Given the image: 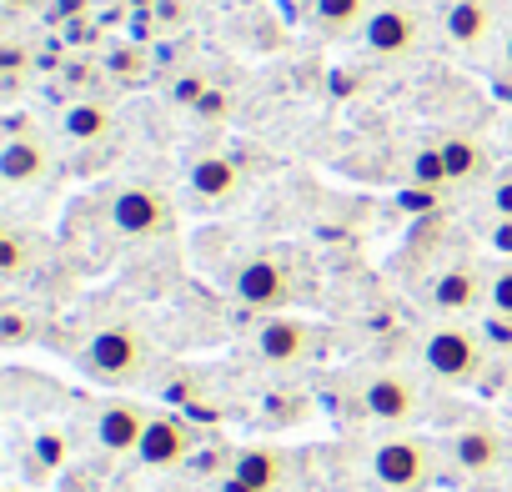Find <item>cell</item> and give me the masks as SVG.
<instances>
[{"label": "cell", "instance_id": "23", "mask_svg": "<svg viewBox=\"0 0 512 492\" xmlns=\"http://www.w3.org/2000/svg\"><path fill=\"white\" fill-rule=\"evenodd\" d=\"M487 312H497V317L512 322V262H502V267L487 277Z\"/></svg>", "mask_w": 512, "mask_h": 492}, {"label": "cell", "instance_id": "21", "mask_svg": "<svg viewBox=\"0 0 512 492\" xmlns=\"http://www.w3.org/2000/svg\"><path fill=\"white\" fill-rule=\"evenodd\" d=\"M412 186L417 191H447L452 186V176H447V161H442V146L432 141V146H417L412 151Z\"/></svg>", "mask_w": 512, "mask_h": 492}, {"label": "cell", "instance_id": "32", "mask_svg": "<svg viewBox=\"0 0 512 492\" xmlns=\"http://www.w3.org/2000/svg\"><path fill=\"white\" fill-rule=\"evenodd\" d=\"M502 66H507V76H512V31H507V41H502Z\"/></svg>", "mask_w": 512, "mask_h": 492}, {"label": "cell", "instance_id": "15", "mask_svg": "<svg viewBox=\"0 0 512 492\" xmlns=\"http://www.w3.org/2000/svg\"><path fill=\"white\" fill-rule=\"evenodd\" d=\"M226 472L241 477V482H251L256 492H282L287 477H292V462H287L282 447H241Z\"/></svg>", "mask_w": 512, "mask_h": 492}, {"label": "cell", "instance_id": "3", "mask_svg": "<svg viewBox=\"0 0 512 492\" xmlns=\"http://www.w3.org/2000/svg\"><path fill=\"white\" fill-rule=\"evenodd\" d=\"M372 477L382 492H422L437 477V447L422 437H387L372 447Z\"/></svg>", "mask_w": 512, "mask_h": 492}, {"label": "cell", "instance_id": "16", "mask_svg": "<svg viewBox=\"0 0 512 492\" xmlns=\"http://www.w3.org/2000/svg\"><path fill=\"white\" fill-rule=\"evenodd\" d=\"M437 146H442V161H447V176H452V186H472V181H487V176H497V171H492V156H487V146H482L477 136L447 131Z\"/></svg>", "mask_w": 512, "mask_h": 492}, {"label": "cell", "instance_id": "10", "mask_svg": "<svg viewBox=\"0 0 512 492\" xmlns=\"http://www.w3.org/2000/svg\"><path fill=\"white\" fill-rule=\"evenodd\" d=\"M482 302H487V282H482V272H477L472 262L442 267V272L432 277V287H427V307L442 312V317H467V312H477Z\"/></svg>", "mask_w": 512, "mask_h": 492}, {"label": "cell", "instance_id": "4", "mask_svg": "<svg viewBox=\"0 0 512 492\" xmlns=\"http://www.w3.org/2000/svg\"><path fill=\"white\" fill-rule=\"evenodd\" d=\"M106 216L121 241H156L176 226V211L156 186H116L106 201Z\"/></svg>", "mask_w": 512, "mask_h": 492}, {"label": "cell", "instance_id": "11", "mask_svg": "<svg viewBox=\"0 0 512 492\" xmlns=\"http://www.w3.org/2000/svg\"><path fill=\"white\" fill-rule=\"evenodd\" d=\"M186 457H191V427H186L181 417H171V412H151L146 437H141V447H136V462L151 467V472H171V467H181Z\"/></svg>", "mask_w": 512, "mask_h": 492}, {"label": "cell", "instance_id": "14", "mask_svg": "<svg viewBox=\"0 0 512 492\" xmlns=\"http://www.w3.org/2000/svg\"><path fill=\"white\" fill-rule=\"evenodd\" d=\"M146 422H151V412L141 402H106L96 412V442L116 457H136V447L146 437Z\"/></svg>", "mask_w": 512, "mask_h": 492}, {"label": "cell", "instance_id": "30", "mask_svg": "<svg viewBox=\"0 0 512 492\" xmlns=\"http://www.w3.org/2000/svg\"><path fill=\"white\" fill-rule=\"evenodd\" d=\"M216 492H256V487H251V482H241V477H231V472H226V477H221V487H216Z\"/></svg>", "mask_w": 512, "mask_h": 492}, {"label": "cell", "instance_id": "29", "mask_svg": "<svg viewBox=\"0 0 512 492\" xmlns=\"http://www.w3.org/2000/svg\"><path fill=\"white\" fill-rule=\"evenodd\" d=\"M36 457H46L41 472H56V467L66 462V442H61V437H41V442H36Z\"/></svg>", "mask_w": 512, "mask_h": 492}, {"label": "cell", "instance_id": "20", "mask_svg": "<svg viewBox=\"0 0 512 492\" xmlns=\"http://www.w3.org/2000/svg\"><path fill=\"white\" fill-rule=\"evenodd\" d=\"M367 16H372V11H367V0H312V21H317L322 31H332V36L362 26Z\"/></svg>", "mask_w": 512, "mask_h": 492}, {"label": "cell", "instance_id": "7", "mask_svg": "<svg viewBox=\"0 0 512 492\" xmlns=\"http://www.w3.org/2000/svg\"><path fill=\"white\" fill-rule=\"evenodd\" d=\"M362 407H367V417L382 422V427H407V422H417V412H422V387H417L407 372H372V377L362 382Z\"/></svg>", "mask_w": 512, "mask_h": 492}, {"label": "cell", "instance_id": "33", "mask_svg": "<svg viewBox=\"0 0 512 492\" xmlns=\"http://www.w3.org/2000/svg\"><path fill=\"white\" fill-rule=\"evenodd\" d=\"M11 492H16V487H11Z\"/></svg>", "mask_w": 512, "mask_h": 492}, {"label": "cell", "instance_id": "1", "mask_svg": "<svg viewBox=\"0 0 512 492\" xmlns=\"http://www.w3.org/2000/svg\"><path fill=\"white\" fill-rule=\"evenodd\" d=\"M86 372L96 382H111V387H126V382H141V372L151 367V342L136 322H106L86 337V352H81Z\"/></svg>", "mask_w": 512, "mask_h": 492}, {"label": "cell", "instance_id": "22", "mask_svg": "<svg viewBox=\"0 0 512 492\" xmlns=\"http://www.w3.org/2000/svg\"><path fill=\"white\" fill-rule=\"evenodd\" d=\"M36 337V322L26 317V307H6L0 312V347H26Z\"/></svg>", "mask_w": 512, "mask_h": 492}, {"label": "cell", "instance_id": "9", "mask_svg": "<svg viewBox=\"0 0 512 492\" xmlns=\"http://www.w3.org/2000/svg\"><path fill=\"white\" fill-rule=\"evenodd\" d=\"M317 352V327L297 322V317H267L262 327H256V357L272 362V367H297Z\"/></svg>", "mask_w": 512, "mask_h": 492}, {"label": "cell", "instance_id": "2", "mask_svg": "<svg viewBox=\"0 0 512 492\" xmlns=\"http://www.w3.org/2000/svg\"><path fill=\"white\" fill-rule=\"evenodd\" d=\"M482 362H487V342H482V332H472L462 322H437L422 337V367L447 387H472L482 377Z\"/></svg>", "mask_w": 512, "mask_h": 492}, {"label": "cell", "instance_id": "5", "mask_svg": "<svg viewBox=\"0 0 512 492\" xmlns=\"http://www.w3.org/2000/svg\"><path fill=\"white\" fill-rule=\"evenodd\" d=\"M236 297L256 312H287L302 297V282H297L287 257L267 252V257H251V262L236 267Z\"/></svg>", "mask_w": 512, "mask_h": 492}, {"label": "cell", "instance_id": "26", "mask_svg": "<svg viewBox=\"0 0 512 492\" xmlns=\"http://www.w3.org/2000/svg\"><path fill=\"white\" fill-rule=\"evenodd\" d=\"M487 201H492V211H497V216H512V166L492 176V186H487Z\"/></svg>", "mask_w": 512, "mask_h": 492}, {"label": "cell", "instance_id": "19", "mask_svg": "<svg viewBox=\"0 0 512 492\" xmlns=\"http://www.w3.org/2000/svg\"><path fill=\"white\" fill-rule=\"evenodd\" d=\"M61 131L76 141V146H96L116 131V111L106 101H71L66 116H61Z\"/></svg>", "mask_w": 512, "mask_h": 492}, {"label": "cell", "instance_id": "28", "mask_svg": "<svg viewBox=\"0 0 512 492\" xmlns=\"http://www.w3.org/2000/svg\"><path fill=\"white\" fill-rule=\"evenodd\" d=\"M487 246H492L497 257H507V262H512V216H497V221H492V231H487Z\"/></svg>", "mask_w": 512, "mask_h": 492}, {"label": "cell", "instance_id": "8", "mask_svg": "<svg viewBox=\"0 0 512 492\" xmlns=\"http://www.w3.org/2000/svg\"><path fill=\"white\" fill-rule=\"evenodd\" d=\"M56 171V151L46 146L41 131H16L6 136V146H0V176H6V186H41L46 176Z\"/></svg>", "mask_w": 512, "mask_h": 492}, {"label": "cell", "instance_id": "31", "mask_svg": "<svg viewBox=\"0 0 512 492\" xmlns=\"http://www.w3.org/2000/svg\"><path fill=\"white\" fill-rule=\"evenodd\" d=\"M41 6H46V0H6V11H11V16H21V11H41Z\"/></svg>", "mask_w": 512, "mask_h": 492}, {"label": "cell", "instance_id": "12", "mask_svg": "<svg viewBox=\"0 0 512 492\" xmlns=\"http://www.w3.org/2000/svg\"><path fill=\"white\" fill-rule=\"evenodd\" d=\"M502 457H507V442H502V432L487 427V422L462 427V432L447 442V462H452V472H462V477H492V472L502 467Z\"/></svg>", "mask_w": 512, "mask_h": 492}, {"label": "cell", "instance_id": "17", "mask_svg": "<svg viewBox=\"0 0 512 492\" xmlns=\"http://www.w3.org/2000/svg\"><path fill=\"white\" fill-rule=\"evenodd\" d=\"M241 191V166L226 161V156H201L191 166V196L201 206H226L231 196Z\"/></svg>", "mask_w": 512, "mask_h": 492}, {"label": "cell", "instance_id": "27", "mask_svg": "<svg viewBox=\"0 0 512 492\" xmlns=\"http://www.w3.org/2000/svg\"><path fill=\"white\" fill-rule=\"evenodd\" d=\"M0 71H6L11 86L21 81V71H26V46H21V41H6V46H0Z\"/></svg>", "mask_w": 512, "mask_h": 492}, {"label": "cell", "instance_id": "24", "mask_svg": "<svg viewBox=\"0 0 512 492\" xmlns=\"http://www.w3.org/2000/svg\"><path fill=\"white\" fill-rule=\"evenodd\" d=\"M482 342H487V352H512V322L497 317V312H487V322H482Z\"/></svg>", "mask_w": 512, "mask_h": 492}, {"label": "cell", "instance_id": "13", "mask_svg": "<svg viewBox=\"0 0 512 492\" xmlns=\"http://www.w3.org/2000/svg\"><path fill=\"white\" fill-rule=\"evenodd\" d=\"M442 31L457 51H482L497 31V0H447Z\"/></svg>", "mask_w": 512, "mask_h": 492}, {"label": "cell", "instance_id": "18", "mask_svg": "<svg viewBox=\"0 0 512 492\" xmlns=\"http://www.w3.org/2000/svg\"><path fill=\"white\" fill-rule=\"evenodd\" d=\"M41 236L36 231H26V226H6L0 231V277L6 282H21V277H31L36 267H41Z\"/></svg>", "mask_w": 512, "mask_h": 492}, {"label": "cell", "instance_id": "6", "mask_svg": "<svg viewBox=\"0 0 512 492\" xmlns=\"http://www.w3.org/2000/svg\"><path fill=\"white\" fill-rule=\"evenodd\" d=\"M362 41H367L372 56L402 61V56H417V46L427 41V21H422L412 6H377V11L362 21Z\"/></svg>", "mask_w": 512, "mask_h": 492}, {"label": "cell", "instance_id": "25", "mask_svg": "<svg viewBox=\"0 0 512 492\" xmlns=\"http://www.w3.org/2000/svg\"><path fill=\"white\" fill-rule=\"evenodd\" d=\"M191 111H196L201 121H226V111H231V96H226V91H216V86H206V96H201Z\"/></svg>", "mask_w": 512, "mask_h": 492}]
</instances>
